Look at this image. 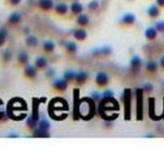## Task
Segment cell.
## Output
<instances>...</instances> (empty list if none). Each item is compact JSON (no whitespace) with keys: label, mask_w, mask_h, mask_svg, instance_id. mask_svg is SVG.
Listing matches in <instances>:
<instances>
[{"label":"cell","mask_w":164,"mask_h":153,"mask_svg":"<svg viewBox=\"0 0 164 153\" xmlns=\"http://www.w3.org/2000/svg\"><path fill=\"white\" fill-rule=\"evenodd\" d=\"M25 42H26V45L28 46H35L37 45V42H38V40L35 36L33 35H28L26 37V40H25Z\"/></svg>","instance_id":"f1b7e54d"},{"label":"cell","mask_w":164,"mask_h":153,"mask_svg":"<svg viewBox=\"0 0 164 153\" xmlns=\"http://www.w3.org/2000/svg\"><path fill=\"white\" fill-rule=\"evenodd\" d=\"M27 105L24 100L20 98H14L9 101L7 106V116L12 120L19 121L27 116Z\"/></svg>","instance_id":"6da1fadb"},{"label":"cell","mask_w":164,"mask_h":153,"mask_svg":"<svg viewBox=\"0 0 164 153\" xmlns=\"http://www.w3.org/2000/svg\"><path fill=\"white\" fill-rule=\"evenodd\" d=\"M38 5L45 10H49L55 7L53 0H38Z\"/></svg>","instance_id":"2e32d148"},{"label":"cell","mask_w":164,"mask_h":153,"mask_svg":"<svg viewBox=\"0 0 164 153\" xmlns=\"http://www.w3.org/2000/svg\"><path fill=\"white\" fill-rule=\"evenodd\" d=\"M145 68H146V70L148 72L153 73V72L157 71V68H158V65H157V62H154V61H148L146 62V65H145Z\"/></svg>","instance_id":"603a6c76"},{"label":"cell","mask_w":164,"mask_h":153,"mask_svg":"<svg viewBox=\"0 0 164 153\" xmlns=\"http://www.w3.org/2000/svg\"><path fill=\"white\" fill-rule=\"evenodd\" d=\"M145 36L147 37L148 39H155L157 36V30L155 27H148L145 30Z\"/></svg>","instance_id":"d6986e66"},{"label":"cell","mask_w":164,"mask_h":153,"mask_svg":"<svg viewBox=\"0 0 164 153\" xmlns=\"http://www.w3.org/2000/svg\"><path fill=\"white\" fill-rule=\"evenodd\" d=\"M33 103H32V113H31L30 116L33 118L34 120L38 122L39 121V111H38V108H39V104L42 102V100H38V99H35L34 98L33 100Z\"/></svg>","instance_id":"52a82bcc"},{"label":"cell","mask_w":164,"mask_h":153,"mask_svg":"<svg viewBox=\"0 0 164 153\" xmlns=\"http://www.w3.org/2000/svg\"><path fill=\"white\" fill-rule=\"evenodd\" d=\"M47 75H49V76H53V75H55V71L49 70V72H47Z\"/></svg>","instance_id":"b9f144b4"},{"label":"cell","mask_w":164,"mask_h":153,"mask_svg":"<svg viewBox=\"0 0 164 153\" xmlns=\"http://www.w3.org/2000/svg\"><path fill=\"white\" fill-rule=\"evenodd\" d=\"M8 137H18V135L16 133H12L11 135H8Z\"/></svg>","instance_id":"ee69618b"},{"label":"cell","mask_w":164,"mask_h":153,"mask_svg":"<svg viewBox=\"0 0 164 153\" xmlns=\"http://www.w3.org/2000/svg\"><path fill=\"white\" fill-rule=\"evenodd\" d=\"M55 10L59 14H65L69 10V7L65 3H59L55 6Z\"/></svg>","instance_id":"44dd1931"},{"label":"cell","mask_w":164,"mask_h":153,"mask_svg":"<svg viewBox=\"0 0 164 153\" xmlns=\"http://www.w3.org/2000/svg\"><path fill=\"white\" fill-rule=\"evenodd\" d=\"M75 1H79V0H75Z\"/></svg>","instance_id":"bcb514c9"},{"label":"cell","mask_w":164,"mask_h":153,"mask_svg":"<svg viewBox=\"0 0 164 153\" xmlns=\"http://www.w3.org/2000/svg\"><path fill=\"white\" fill-rule=\"evenodd\" d=\"M99 110H100V115L103 117V119H105L108 122H110V114H111L113 120H115L119 116V114L115 113L116 111H119V104L114 99V97L102 99Z\"/></svg>","instance_id":"7a4b0ae2"},{"label":"cell","mask_w":164,"mask_h":153,"mask_svg":"<svg viewBox=\"0 0 164 153\" xmlns=\"http://www.w3.org/2000/svg\"><path fill=\"white\" fill-rule=\"evenodd\" d=\"M49 115L55 120H64L67 117V111L69 110L67 102L64 99L55 98L53 99L49 107Z\"/></svg>","instance_id":"3957f363"},{"label":"cell","mask_w":164,"mask_h":153,"mask_svg":"<svg viewBox=\"0 0 164 153\" xmlns=\"http://www.w3.org/2000/svg\"><path fill=\"white\" fill-rule=\"evenodd\" d=\"M55 43L50 42V40H46V42H43V49L47 52H52L55 49Z\"/></svg>","instance_id":"83f0119b"},{"label":"cell","mask_w":164,"mask_h":153,"mask_svg":"<svg viewBox=\"0 0 164 153\" xmlns=\"http://www.w3.org/2000/svg\"><path fill=\"white\" fill-rule=\"evenodd\" d=\"M99 2L97 1V0H92V1H90L88 3V9H90V10H97L98 8H99Z\"/></svg>","instance_id":"4dcf8cb0"},{"label":"cell","mask_w":164,"mask_h":153,"mask_svg":"<svg viewBox=\"0 0 164 153\" xmlns=\"http://www.w3.org/2000/svg\"><path fill=\"white\" fill-rule=\"evenodd\" d=\"M18 62H20V64H27L28 62V55L25 54V52H20L19 55H18Z\"/></svg>","instance_id":"f546056e"},{"label":"cell","mask_w":164,"mask_h":153,"mask_svg":"<svg viewBox=\"0 0 164 153\" xmlns=\"http://www.w3.org/2000/svg\"><path fill=\"white\" fill-rule=\"evenodd\" d=\"M147 13L148 15H149L150 17H152V18H156V17H158L159 16V14H160V9L159 7L157 5H151L148 7L147 9Z\"/></svg>","instance_id":"5bb4252c"},{"label":"cell","mask_w":164,"mask_h":153,"mask_svg":"<svg viewBox=\"0 0 164 153\" xmlns=\"http://www.w3.org/2000/svg\"><path fill=\"white\" fill-rule=\"evenodd\" d=\"M5 116V110H4V106H3L2 100L0 99V119H2Z\"/></svg>","instance_id":"8d00e7d4"},{"label":"cell","mask_w":164,"mask_h":153,"mask_svg":"<svg viewBox=\"0 0 164 153\" xmlns=\"http://www.w3.org/2000/svg\"><path fill=\"white\" fill-rule=\"evenodd\" d=\"M130 65L133 70H138V68H140L141 65H142V60L140 58V57H138V55H134L130 61Z\"/></svg>","instance_id":"e0dca14e"},{"label":"cell","mask_w":164,"mask_h":153,"mask_svg":"<svg viewBox=\"0 0 164 153\" xmlns=\"http://www.w3.org/2000/svg\"><path fill=\"white\" fill-rule=\"evenodd\" d=\"M157 4L159 6H161V7H164V0H156Z\"/></svg>","instance_id":"60d3db41"},{"label":"cell","mask_w":164,"mask_h":153,"mask_svg":"<svg viewBox=\"0 0 164 153\" xmlns=\"http://www.w3.org/2000/svg\"><path fill=\"white\" fill-rule=\"evenodd\" d=\"M91 98H92L94 101H98V100L102 99V93L99 92H93L92 95H91Z\"/></svg>","instance_id":"d590c367"},{"label":"cell","mask_w":164,"mask_h":153,"mask_svg":"<svg viewBox=\"0 0 164 153\" xmlns=\"http://www.w3.org/2000/svg\"><path fill=\"white\" fill-rule=\"evenodd\" d=\"M21 19V15L19 13H17V12H13V13H11L9 15V22L10 23H18Z\"/></svg>","instance_id":"4316f807"},{"label":"cell","mask_w":164,"mask_h":153,"mask_svg":"<svg viewBox=\"0 0 164 153\" xmlns=\"http://www.w3.org/2000/svg\"><path fill=\"white\" fill-rule=\"evenodd\" d=\"M36 68L33 67V65H27V67H25L24 68V74L26 75L27 77L29 78H34L36 76Z\"/></svg>","instance_id":"ffe728a7"},{"label":"cell","mask_w":164,"mask_h":153,"mask_svg":"<svg viewBox=\"0 0 164 153\" xmlns=\"http://www.w3.org/2000/svg\"><path fill=\"white\" fill-rule=\"evenodd\" d=\"M37 128L40 130H43V131H49V128H50V123L49 121L43 118V119L39 120L38 123H37Z\"/></svg>","instance_id":"ac0fdd59"},{"label":"cell","mask_w":164,"mask_h":153,"mask_svg":"<svg viewBox=\"0 0 164 153\" xmlns=\"http://www.w3.org/2000/svg\"><path fill=\"white\" fill-rule=\"evenodd\" d=\"M78 24H80L81 26H86L90 23V17L89 15L85 14V13H81L79 14L78 19H77Z\"/></svg>","instance_id":"9a60e30c"},{"label":"cell","mask_w":164,"mask_h":153,"mask_svg":"<svg viewBox=\"0 0 164 153\" xmlns=\"http://www.w3.org/2000/svg\"><path fill=\"white\" fill-rule=\"evenodd\" d=\"M10 58H11V54L9 51H5L4 52H3V60H4L5 62L10 60Z\"/></svg>","instance_id":"f35d334b"},{"label":"cell","mask_w":164,"mask_h":153,"mask_svg":"<svg viewBox=\"0 0 164 153\" xmlns=\"http://www.w3.org/2000/svg\"><path fill=\"white\" fill-rule=\"evenodd\" d=\"M6 37H7V30L5 28H1L0 29V45L4 43Z\"/></svg>","instance_id":"d6a6232c"},{"label":"cell","mask_w":164,"mask_h":153,"mask_svg":"<svg viewBox=\"0 0 164 153\" xmlns=\"http://www.w3.org/2000/svg\"><path fill=\"white\" fill-rule=\"evenodd\" d=\"M160 65H161L162 68H164V57H162L161 60H160Z\"/></svg>","instance_id":"7bdbcfd3"},{"label":"cell","mask_w":164,"mask_h":153,"mask_svg":"<svg viewBox=\"0 0 164 153\" xmlns=\"http://www.w3.org/2000/svg\"><path fill=\"white\" fill-rule=\"evenodd\" d=\"M33 137H37V138H47V137H49V131H43V130H40V129H35L33 132Z\"/></svg>","instance_id":"7402d4cb"},{"label":"cell","mask_w":164,"mask_h":153,"mask_svg":"<svg viewBox=\"0 0 164 153\" xmlns=\"http://www.w3.org/2000/svg\"><path fill=\"white\" fill-rule=\"evenodd\" d=\"M70 9H71V11L72 12V13L81 14L82 12H83V10H84V7H83V5H82L79 1H74L71 4Z\"/></svg>","instance_id":"4fadbf2b"},{"label":"cell","mask_w":164,"mask_h":153,"mask_svg":"<svg viewBox=\"0 0 164 153\" xmlns=\"http://www.w3.org/2000/svg\"><path fill=\"white\" fill-rule=\"evenodd\" d=\"M65 48L69 52H72V54H75V52L78 51V45H75L74 42H65Z\"/></svg>","instance_id":"d4e9b609"},{"label":"cell","mask_w":164,"mask_h":153,"mask_svg":"<svg viewBox=\"0 0 164 153\" xmlns=\"http://www.w3.org/2000/svg\"><path fill=\"white\" fill-rule=\"evenodd\" d=\"M75 72H74L72 70H68L65 72L64 74V79H65L68 81V82H72V81H74L75 79Z\"/></svg>","instance_id":"484cf974"},{"label":"cell","mask_w":164,"mask_h":153,"mask_svg":"<svg viewBox=\"0 0 164 153\" xmlns=\"http://www.w3.org/2000/svg\"><path fill=\"white\" fill-rule=\"evenodd\" d=\"M94 55H110L112 52V48L110 45H103L101 48H98L96 49H94Z\"/></svg>","instance_id":"8fae6325"},{"label":"cell","mask_w":164,"mask_h":153,"mask_svg":"<svg viewBox=\"0 0 164 153\" xmlns=\"http://www.w3.org/2000/svg\"><path fill=\"white\" fill-rule=\"evenodd\" d=\"M72 35L75 39L78 40H84L87 38L88 36V33L86 30L82 29V28H77V29H74L72 31Z\"/></svg>","instance_id":"30bf717a"},{"label":"cell","mask_w":164,"mask_h":153,"mask_svg":"<svg viewBox=\"0 0 164 153\" xmlns=\"http://www.w3.org/2000/svg\"><path fill=\"white\" fill-rule=\"evenodd\" d=\"M95 82H96L97 85H99L100 87H104V86L108 85L109 76L105 73V72H99V73H97L96 77H95Z\"/></svg>","instance_id":"8992f818"},{"label":"cell","mask_w":164,"mask_h":153,"mask_svg":"<svg viewBox=\"0 0 164 153\" xmlns=\"http://www.w3.org/2000/svg\"><path fill=\"white\" fill-rule=\"evenodd\" d=\"M10 1L11 4H13V5H16V4H19L21 0H9Z\"/></svg>","instance_id":"ab89813d"},{"label":"cell","mask_w":164,"mask_h":153,"mask_svg":"<svg viewBox=\"0 0 164 153\" xmlns=\"http://www.w3.org/2000/svg\"><path fill=\"white\" fill-rule=\"evenodd\" d=\"M135 20H136V17H135V15L133 13H131V12L125 13L121 18V21L125 24H133L135 22Z\"/></svg>","instance_id":"7c38bea8"},{"label":"cell","mask_w":164,"mask_h":153,"mask_svg":"<svg viewBox=\"0 0 164 153\" xmlns=\"http://www.w3.org/2000/svg\"><path fill=\"white\" fill-rule=\"evenodd\" d=\"M153 90V86L151 85V84H145L143 86V92H147L149 93Z\"/></svg>","instance_id":"74e56055"},{"label":"cell","mask_w":164,"mask_h":153,"mask_svg":"<svg viewBox=\"0 0 164 153\" xmlns=\"http://www.w3.org/2000/svg\"><path fill=\"white\" fill-rule=\"evenodd\" d=\"M89 79V73L86 71H79L77 72V74H75V82L78 84H83L85 83L86 81Z\"/></svg>","instance_id":"9c48e42d"},{"label":"cell","mask_w":164,"mask_h":153,"mask_svg":"<svg viewBox=\"0 0 164 153\" xmlns=\"http://www.w3.org/2000/svg\"><path fill=\"white\" fill-rule=\"evenodd\" d=\"M136 117L137 120L143 119V89H136Z\"/></svg>","instance_id":"5b68a950"},{"label":"cell","mask_w":164,"mask_h":153,"mask_svg":"<svg viewBox=\"0 0 164 153\" xmlns=\"http://www.w3.org/2000/svg\"><path fill=\"white\" fill-rule=\"evenodd\" d=\"M24 32H25V33H28V32H29V30H28V28H25Z\"/></svg>","instance_id":"f6af8a7d"},{"label":"cell","mask_w":164,"mask_h":153,"mask_svg":"<svg viewBox=\"0 0 164 153\" xmlns=\"http://www.w3.org/2000/svg\"><path fill=\"white\" fill-rule=\"evenodd\" d=\"M68 81L64 79V78H59V79H55L53 82V87L58 91H65L68 88Z\"/></svg>","instance_id":"ba28073f"},{"label":"cell","mask_w":164,"mask_h":153,"mask_svg":"<svg viewBox=\"0 0 164 153\" xmlns=\"http://www.w3.org/2000/svg\"><path fill=\"white\" fill-rule=\"evenodd\" d=\"M123 101H124V119L126 121H129L131 119V101H132V92L130 89L124 90Z\"/></svg>","instance_id":"277c9868"},{"label":"cell","mask_w":164,"mask_h":153,"mask_svg":"<svg viewBox=\"0 0 164 153\" xmlns=\"http://www.w3.org/2000/svg\"><path fill=\"white\" fill-rule=\"evenodd\" d=\"M37 121H35L33 119L32 117L29 116V117H27V120H26V125L29 128H31V129H33V128H35V126H37Z\"/></svg>","instance_id":"1f68e13d"},{"label":"cell","mask_w":164,"mask_h":153,"mask_svg":"<svg viewBox=\"0 0 164 153\" xmlns=\"http://www.w3.org/2000/svg\"><path fill=\"white\" fill-rule=\"evenodd\" d=\"M47 65V61L45 58L43 57H38L35 60V67L38 68H43Z\"/></svg>","instance_id":"cb8c5ba5"},{"label":"cell","mask_w":164,"mask_h":153,"mask_svg":"<svg viewBox=\"0 0 164 153\" xmlns=\"http://www.w3.org/2000/svg\"><path fill=\"white\" fill-rule=\"evenodd\" d=\"M114 97V92L111 90H107V91L102 93V99H107V98H112Z\"/></svg>","instance_id":"836d02e7"},{"label":"cell","mask_w":164,"mask_h":153,"mask_svg":"<svg viewBox=\"0 0 164 153\" xmlns=\"http://www.w3.org/2000/svg\"><path fill=\"white\" fill-rule=\"evenodd\" d=\"M155 28H156L157 31H159V32H164V21L161 20V21H158V22H156Z\"/></svg>","instance_id":"e575fe53"}]
</instances>
